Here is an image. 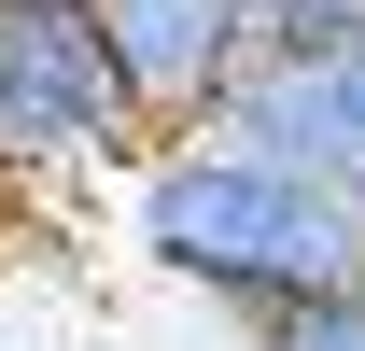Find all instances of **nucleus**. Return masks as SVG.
Instances as JSON below:
<instances>
[{"instance_id":"obj_1","label":"nucleus","mask_w":365,"mask_h":351,"mask_svg":"<svg viewBox=\"0 0 365 351\" xmlns=\"http://www.w3.org/2000/svg\"><path fill=\"white\" fill-rule=\"evenodd\" d=\"M113 197H127V253L155 281H182V295L239 309V323H281V309L365 281V211L351 197H323L295 169H253L225 141H155Z\"/></svg>"},{"instance_id":"obj_2","label":"nucleus","mask_w":365,"mask_h":351,"mask_svg":"<svg viewBox=\"0 0 365 351\" xmlns=\"http://www.w3.org/2000/svg\"><path fill=\"white\" fill-rule=\"evenodd\" d=\"M140 141L85 0H0V183H127Z\"/></svg>"},{"instance_id":"obj_3","label":"nucleus","mask_w":365,"mask_h":351,"mask_svg":"<svg viewBox=\"0 0 365 351\" xmlns=\"http://www.w3.org/2000/svg\"><path fill=\"white\" fill-rule=\"evenodd\" d=\"M85 29L127 85L140 141H197L225 113V85L253 71V0H85Z\"/></svg>"},{"instance_id":"obj_4","label":"nucleus","mask_w":365,"mask_h":351,"mask_svg":"<svg viewBox=\"0 0 365 351\" xmlns=\"http://www.w3.org/2000/svg\"><path fill=\"white\" fill-rule=\"evenodd\" d=\"M197 141H225L253 169H295V183H323V197L365 211V43L351 56H253Z\"/></svg>"},{"instance_id":"obj_5","label":"nucleus","mask_w":365,"mask_h":351,"mask_svg":"<svg viewBox=\"0 0 365 351\" xmlns=\"http://www.w3.org/2000/svg\"><path fill=\"white\" fill-rule=\"evenodd\" d=\"M365 0H253V56H351Z\"/></svg>"},{"instance_id":"obj_6","label":"nucleus","mask_w":365,"mask_h":351,"mask_svg":"<svg viewBox=\"0 0 365 351\" xmlns=\"http://www.w3.org/2000/svg\"><path fill=\"white\" fill-rule=\"evenodd\" d=\"M253 351H365V281H337V295L281 309V323H253Z\"/></svg>"}]
</instances>
